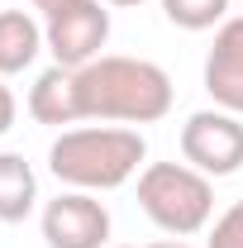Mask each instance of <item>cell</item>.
Segmentation results:
<instances>
[{
  "label": "cell",
  "instance_id": "3",
  "mask_svg": "<svg viewBox=\"0 0 243 248\" xmlns=\"http://www.w3.org/2000/svg\"><path fill=\"white\" fill-rule=\"evenodd\" d=\"M138 210L167 239H191L214 219V182L191 162H148L138 172Z\"/></svg>",
  "mask_w": 243,
  "mask_h": 248
},
{
  "label": "cell",
  "instance_id": "15",
  "mask_svg": "<svg viewBox=\"0 0 243 248\" xmlns=\"http://www.w3.org/2000/svg\"><path fill=\"white\" fill-rule=\"evenodd\" d=\"M29 5H33V10H43V15H48V10H58L62 0H29Z\"/></svg>",
  "mask_w": 243,
  "mask_h": 248
},
{
  "label": "cell",
  "instance_id": "4",
  "mask_svg": "<svg viewBox=\"0 0 243 248\" xmlns=\"http://www.w3.org/2000/svg\"><path fill=\"white\" fill-rule=\"evenodd\" d=\"M43 43L58 67L81 72L86 62L105 58L100 48L110 43V10L105 0H62L58 10L43 15Z\"/></svg>",
  "mask_w": 243,
  "mask_h": 248
},
{
  "label": "cell",
  "instance_id": "17",
  "mask_svg": "<svg viewBox=\"0 0 243 248\" xmlns=\"http://www.w3.org/2000/svg\"><path fill=\"white\" fill-rule=\"evenodd\" d=\"M110 248H129V244H110Z\"/></svg>",
  "mask_w": 243,
  "mask_h": 248
},
{
  "label": "cell",
  "instance_id": "9",
  "mask_svg": "<svg viewBox=\"0 0 243 248\" xmlns=\"http://www.w3.org/2000/svg\"><path fill=\"white\" fill-rule=\"evenodd\" d=\"M43 24L29 10H0V77H19L29 72L43 53Z\"/></svg>",
  "mask_w": 243,
  "mask_h": 248
},
{
  "label": "cell",
  "instance_id": "13",
  "mask_svg": "<svg viewBox=\"0 0 243 248\" xmlns=\"http://www.w3.org/2000/svg\"><path fill=\"white\" fill-rule=\"evenodd\" d=\"M15 120H19V100H15V91L0 81V139L15 129Z\"/></svg>",
  "mask_w": 243,
  "mask_h": 248
},
{
  "label": "cell",
  "instance_id": "8",
  "mask_svg": "<svg viewBox=\"0 0 243 248\" xmlns=\"http://www.w3.org/2000/svg\"><path fill=\"white\" fill-rule=\"evenodd\" d=\"M29 115L48 129H62V124H81V105H76V72L67 67H43L29 86Z\"/></svg>",
  "mask_w": 243,
  "mask_h": 248
},
{
  "label": "cell",
  "instance_id": "5",
  "mask_svg": "<svg viewBox=\"0 0 243 248\" xmlns=\"http://www.w3.org/2000/svg\"><path fill=\"white\" fill-rule=\"evenodd\" d=\"M182 162H191L196 172H205L210 182L234 177L243 167V115L229 110H196L182 124Z\"/></svg>",
  "mask_w": 243,
  "mask_h": 248
},
{
  "label": "cell",
  "instance_id": "16",
  "mask_svg": "<svg viewBox=\"0 0 243 248\" xmlns=\"http://www.w3.org/2000/svg\"><path fill=\"white\" fill-rule=\"evenodd\" d=\"M105 5H120V10H134V5H143V0H105Z\"/></svg>",
  "mask_w": 243,
  "mask_h": 248
},
{
  "label": "cell",
  "instance_id": "12",
  "mask_svg": "<svg viewBox=\"0 0 243 248\" xmlns=\"http://www.w3.org/2000/svg\"><path fill=\"white\" fill-rule=\"evenodd\" d=\"M205 248H243V201H234L224 215H214V219H210Z\"/></svg>",
  "mask_w": 243,
  "mask_h": 248
},
{
  "label": "cell",
  "instance_id": "2",
  "mask_svg": "<svg viewBox=\"0 0 243 248\" xmlns=\"http://www.w3.org/2000/svg\"><path fill=\"white\" fill-rule=\"evenodd\" d=\"M148 167V139L129 124H81L62 129L48 148V172L67 191H120Z\"/></svg>",
  "mask_w": 243,
  "mask_h": 248
},
{
  "label": "cell",
  "instance_id": "10",
  "mask_svg": "<svg viewBox=\"0 0 243 248\" xmlns=\"http://www.w3.org/2000/svg\"><path fill=\"white\" fill-rule=\"evenodd\" d=\"M38 205V177L24 153H0V224H24Z\"/></svg>",
  "mask_w": 243,
  "mask_h": 248
},
{
  "label": "cell",
  "instance_id": "7",
  "mask_svg": "<svg viewBox=\"0 0 243 248\" xmlns=\"http://www.w3.org/2000/svg\"><path fill=\"white\" fill-rule=\"evenodd\" d=\"M200 81H205V91H210V100L219 110L243 115V15H229L214 29Z\"/></svg>",
  "mask_w": 243,
  "mask_h": 248
},
{
  "label": "cell",
  "instance_id": "1",
  "mask_svg": "<svg viewBox=\"0 0 243 248\" xmlns=\"http://www.w3.org/2000/svg\"><path fill=\"white\" fill-rule=\"evenodd\" d=\"M172 100H177L172 77L148 58L105 53L76 72L81 120H95V124H157L167 120Z\"/></svg>",
  "mask_w": 243,
  "mask_h": 248
},
{
  "label": "cell",
  "instance_id": "6",
  "mask_svg": "<svg viewBox=\"0 0 243 248\" xmlns=\"http://www.w3.org/2000/svg\"><path fill=\"white\" fill-rule=\"evenodd\" d=\"M48 248H110V210L95 191H62L38 215Z\"/></svg>",
  "mask_w": 243,
  "mask_h": 248
},
{
  "label": "cell",
  "instance_id": "14",
  "mask_svg": "<svg viewBox=\"0 0 243 248\" xmlns=\"http://www.w3.org/2000/svg\"><path fill=\"white\" fill-rule=\"evenodd\" d=\"M148 248H191L186 239H157V244H148Z\"/></svg>",
  "mask_w": 243,
  "mask_h": 248
},
{
  "label": "cell",
  "instance_id": "11",
  "mask_svg": "<svg viewBox=\"0 0 243 248\" xmlns=\"http://www.w3.org/2000/svg\"><path fill=\"white\" fill-rule=\"evenodd\" d=\"M229 5L234 0H162V15H167V24L186 33H205L229 19Z\"/></svg>",
  "mask_w": 243,
  "mask_h": 248
}]
</instances>
